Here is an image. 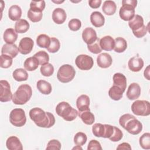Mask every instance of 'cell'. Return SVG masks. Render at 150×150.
Instances as JSON below:
<instances>
[{"instance_id":"cell-1","label":"cell","mask_w":150,"mask_h":150,"mask_svg":"<svg viewBox=\"0 0 150 150\" xmlns=\"http://www.w3.org/2000/svg\"><path fill=\"white\" fill-rule=\"evenodd\" d=\"M29 117L39 127L49 128L55 124V118L53 114L45 112L38 107L33 108L29 111Z\"/></svg>"},{"instance_id":"cell-2","label":"cell","mask_w":150,"mask_h":150,"mask_svg":"<svg viewBox=\"0 0 150 150\" xmlns=\"http://www.w3.org/2000/svg\"><path fill=\"white\" fill-rule=\"evenodd\" d=\"M119 123L123 128L132 135L139 134L142 129V123L134 115L129 114H125L121 116Z\"/></svg>"},{"instance_id":"cell-3","label":"cell","mask_w":150,"mask_h":150,"mask_svg":"<svg viewBox=\"0 0 150 150\" xmlns=\"http://www.w3.org/2000/svg\"><path fill=\"white\" fill-rule=\"evenodd\" d=\"M32 95L31 87L27 84H23L19 86L17 90L13 94L12 100L15 104L23 105L30 100Z\"/></svg>"},{"instance_id":"cell-4","label":"cell","mask_w":150,"mask_h":150,"mask_svg":"<svg viewBox=\"0 0 150 150\" xmlns=\"http://www.w3.org/2000/svg\"><path fill=\"white\" fill-rule=\"evenodd\" d=\"M57 114L67 121H71L76 118L78 111L73 108L68 103L62 101L59 103L56 107Z\"/></svg>"},{"instance_id":"cell-5","label":"cell","mask_w":150,"mask_h":150,"mask_svg":"<svg viewBox=\"0 0 150 150\" xmlns=\"http://www.w3.org/2000/svg\"><path fill=\"white\" fill-rule=\"evenodd\" d=\"M137 4V0H123L122 5L119 11L120 18L125 21H130L135 15V8Z\"/></svg>"},{"instance_id":"cell-6","label":"cell","mask_w":150,"mask_h":150,"mask_svg":"<svg viewBox=\"0 0 150 150\" xmlns=\"http://www.w3.org/2000/svg\"><path fill=\"white\" fill-rule=\"evenodd\" d=\"M76 74L74 67L70 64H63L60 67L57 73V78L59 81L66 83L71 81Z\"/></svg>"},{"instance_id":"cell-7","label":"cell","mask_w":150,"mask_h":150,"mask_svg":"<svg viewBox=\"0 0 150 150\" xmlns=\"http://www.w3.org/2000/svg\"><path fill=\"white\" fill-rule=\"evenodd\" d=\"M132 112L139 116H148L150 114L149 102L146 100H136L131 105Z\"/></svg>"},{"instance_id":"cell-8","label":"cell","mask_w":150,"mask_h":150,"mask_svg":"<svg viewBox=\"0 0 150 150\" xmlns=\"http://www.w3.org/2000/svg\"><path fill=\"white\" fill-rule=\"evenodd\" d=\"M11 123L18 127L23 126L26 122V117L25 111L22 108H15L9 114Z\"/></svg>"},{"instance_id":"cell-9","label":"cell","mask_w":150,"mask_h":150,"mask_svg":"<svg viewBox=\"0 0 150 150\" xmlns=\"http://www.w3.org/2000/svg\"><path fill=\"white\" fill-rule=\"evenodd\" d=\"M77 67L81 70H88L93 67L94 61L91 56L87 54H80L75 60Z\"/></svg>"},{"instance_id":"cell-10","label":"cell","mask_w":150,"mask_h":150,"mask_svg":"<svg viewBox=\"0 0 150 150\" xmlns=\"http://www.w3.org/2000/svg\"><path fill=\"white\" fill-rule=\"evenodd\" d=\"M0 101L1 102H8L12 99V93L11 90L10 84L6 80L0 81Z\"/></svg>"},{"instance_id":"cell-11","label":"cell","mask_w":150,"mask_h":150,"mask_svg":"<svg viewBox=\"0 0 150 150\" xmlns=\"http://www.w3.org/2000/svg\"><path fill=\"white\" fill-rule=\"evenodd\" d=\"M34 45L33 40L28 37L22 38L19 44V52L22 54H28L32 50Z\"/></svg>"},{"instance_id":"cell-12","label":"cell","mask_w":150,"mask_h":150,"mask_svg":"<svg viewBox=\"0 0 150 150\" xmlns=\"http://www.w3.org/2000/svg\"><path fill=\"white\" fill-rule=\"evenodd\" d=\"M82 38L86 44L90 45L94 42L98 38L96 30L92 28L88 27L83 30Z\"/></svg>"},{"instance_id":"cell-13","label":"cell","mask_w":150,"mask_h":150,"mask_svg":"<svg viewBox=\"0 0 150 150\" xmlns=\"http://www.w3.org/2000/svg\"><path fill=\"white\" fill-rule=\"evenodd\" d=\"M141 87L138 83H131L127 90V97L130 100H134L139 97L141 94Z\"/></svg>"},{"instance_id":"cell-14","label":"cell","mask_w":150,"mask_h":150,"mask_svg":"<svg viewBox=\"0 0 150 150\" xmlns=\"http://www.w3.org/2000/svg\"><path fill=\"white\" fill-rule=\"evenodd\" d=\"M144 60L139 57L134 56L131 57L128 63L129 69L134 72L139 71L144 66Z\"/></svg>"},{"instance_id":"cell-15","label":"cell","mask_w":150,"mask_h":150,"mask_svg":"<svg viewBox=\"0 0 150 150\" xmlns=\"http://www.w3.org/2000/svg\"><path fill=\"white\" fill-rule=\"evenodd\" d=\"M112 62V59L110 54L107 53L100 54L97 58V63L98 66L103 69L109 67Z\"/></svg>"},{"instance_id":"cell-16","label":"cell","mask_w":150,"mask_h":150,"mask_svg":"<svg viewBox=\"0 0 150 150\" xmlns=\"http://www.w3.org/2000/svg\"><path fill=\"white\" fill-rule=\"evenodd\" d=\"M90 98L86 94L80 96L76 100V106L79 112L90 110Z\"/></svg>"},{"instance_id":"cell-17","label":"cell","mask_w":150,"mask_h":150,"mask_svg":"<svg viewBox=\"0 0 150 150\" xmlns=\"http://www.w3.org/2000/svg\"><path fill=\"white\" fill-rule=\"evenodd\" d=\"M67 18V15L65 11L60 8H56L52 13V19L56 24L63 23Z\"/></svg>"},{"instance_id":"cell-18","label":"cell","mask_w":150,"mask_h":150,"mask_svg":"<svg viewBox=\"0 0 150 150\" xmlns=\"http://www.w3.org/2000/svg\"><path fill=\"white\" fill-rule=\"evenodd\" d=\"M19 52V49L15 44H5L1 49V54H6L12 58L15 57Z\"/></svg>"},{"instance_id":"cell-19","label":"cell","mask_w":150,"mask_h":150,"mask_svg":"<svg viewBox=\"0 0 150 150\" xmlns=\"http://www.w3.org/2000/svg\"><path fill=\"white\" fill-rule=\"evenodd\" d=\"M6 148L9 150H22L23 146L19 139L15 136L9 137L6 142Z\"/></svg>"},{"instance_id":"cell-20","label":"cell","mask_w":150,"mask_h":150,"mask_svg":"<svg viewBox=\"0 0 150 150\" xmlns=\"http://www.w3.org/2000/svg\"><path fill=\"white\" fill-rule=\"evenodd\" d=\"M90 21L94 26L100 28L104 25L105 18L101 12L94 11L90 15Z\"/></svg>"},{"instance_id":"cell-21","label":"cell","mask_w":150,"mask_h":150,"mask_svg":"<svg viewBox=\"0 0 150 150\" xmlns=\"http://www.w3.org/2000/svg\"><path fill=\"white\" fill-rule=\"evenodd\" d=\"M100 45L102 50L111 51L114 49V39L110 36H105L100 39Z\"/></svg>"},{"instance_id":"cell-22","label":"cell","mask_w":150,"mask_h":150,"mask_svg":"<svg viewBox=\"0 0 150 150\" xmlns=\"http://www.w3.org/2000/svg\"><path fill=\"white\" fill-rule=\"evenodd\" d=\"M113 85H115L125 91L127 87V79L121 73H116L113 76Z\"/></svg>"},{"instance_id":"cell-23","label":"cell","mask_w":150,"mask_h":150,"mask_svg":"<svg viewBox=\"0 0 150 150\" xmlns=\"http://www.w3.org/2000/svg\"><path fill=\"white\" fill-rule=\"evenodd\" d=\"M4 40L7 44H13V43L17 40L18 33L12 28L6 29L3 35Z\"/></svg>"},{"instance_id":"cell-24","label":"cell","mask_w":150,"mask_h":150,"mask_svg":"<svg viewBox=\"0 0 150 150\" xmlns=\"http://www.w3.org/2000/svg\"><path fill=\"white\" fill-rule=\"evenodd\" d=\"M128 25L132 29V32L137 30L143 26L144 19L141 16L139 15H135L130 21H129Z\"/></svg>"},{"instance_id":"cell-25","label":"cell","mask_w":150,"mask_h":150,"mask_svg":"<svg viewBox=\"0 0 150 150\" xmlns=\"http://www.w3.org/2000/svg\"><path fill=\"white\" fill-rule=\"evenodd\" d=\"M22 16V9L20 6L17 5L11 6L8 10V16L9 19L13 21H18L21 19Z\"/></svg>"},{"instance_id":"cell-26","label":"cell","mask_w":150,"mask_h":150,"mask_svg":"<svg viewBox=\"0 0 150 150\" xmlns=\"http://www.w3.org/2000/svg\"><path fill=\"white\" fill-rule=\"evenodd\" d=\"M117 9V6L115 3L113 1H105L102 6V10L103 12L108 16L112 15L115 13Z\"/></svg>"},{"instance_id":"cell-27","label":"cell","mask_w":150,"mask_h":150,"mask_svg":"<svg viewBox=\"0 0 150 150\" xmlns=\"http://www.w3.org/2000/svg\"><path fill=\"white\" fill-rule=\"evenodd\" d=\"M78 115L83 122L86 125H92L95 121L94 115L90 111V110H86L79 112Z\"/></svg>"},{"instance_id":"cell-28","label":"cell","mask_w":150,"mask_h":150,"mask_svg":"<svg viewBox=\"0 0 150 150\" xmlns=\"http://www.w3.org/2000/svg\"><path fill=\"white\" fill-rule=\"evenodd\" d=\"M36 87L38 90L43 94L48 95L49 94L52 90V87L51 84L44 80H39L36 84Z\"/></svg>"},{"instance_id":"cell-29","label":"cell","mask_w":150,"mask_h":150,"mask_svg":"<svg viewBox=\"0 0 150 150\" xmlns=\"http://www.w3.org/2000/svg\"><path fill=\"white\" fill-rule=\"evenodd\" d=\"M39 64L38 60L34 56L27 58L24 62V67L25 69L29 71H34L38 69Z\"/></svg>"},{"instance_id":"cell-30","label":"cell","mask_w":150,"mask_h":150,"mask_svg":"<svg viewBox=\"0 0 150 150\" xmlns=\"http://www.w3.org/2000/svg\"><path fill=\"white\" fill-rule=\"evenodd\" d=\"M127 47V41L121 37H118L114 40V50L117 53H122Z\"/></svg>"},{"instance_id":"cell-31","label":"cell","mask_w":150,"mask_h":150,"mask_svg":"<svg viewBox=\"0 0 150 150\" xmlns=\"http://www.w3.org/2000/svg\"><path fill=\"white\" fill-rule=\"evenodd\" d=\"M124 92V91L121 88L115 85H113L108 91V95L111 99L118 101L122 97Z\"/></svg>"},{"instance_id":"cell-32","label":"cell","mask_w":150,"mask_h":150,"mask_svg":"<svg viewBox=\"0 0 150 150\" xmlns=\"http://www.w3.org/2000/svg\"><path fill=\"white\" fill-rule=\"evenodd\" d=\"M29 29V23L24 19H21L16 22L15 23V30L17 33H23L26 32Z\"/></svg>"},{"instance_id":"cell-33","label":"cell","mask_w":150,"mask_h":150,"mask_svg":"<svg viewBox=\"0 0 150 150\" xmlns=\"http://www.w3.org/2000/svg\"><path fill=\"white\" fill-rule=\"evenodd\" d=\"M12 76L17 81H26L28 78V74L27 71L22 68H18L15 69L13 73Z\"/></svg>"},{"instance_id":"cell-34","label":"cell","mask_w":150,"mask_h":150,"mask_svg":"<svg viewBox=\"0 0 150 150\" xmlns=\"http://www.w3.org/2000/svg\"><path fill=\"white\" fill-rule=\"evenodd\" d=\"M38 46L42 48H47L50 43V38L45 34L39 35L36 39Z\"/></svg>"},{"instance_id":"cell-35","label":"cell","mask_w":150,"mask_h":150,"mask_svg":"<svg viewBox=\"0 0 150 150\" xmlns=\"http://www.w3.org/2000/svg\"><path fill=\"white\" fill-rule=\"evenodd\" d=\"M34 57H35L39 61V64L41 66L45 65L49 63V54L46 52L45 51H39L36 53L34 55Z\"/></svg>"},{"instance_id":"cell-36","label":"cell","mask_w":150,"mask_h":150,"mask_svg":"<svg viewBox=\"0 0 150 150\" xmlns=\"http://www.w3.org/2000/svg\"><path fill=\"white\" fill-rule=\"evenodd\" d=\"M105 127L104 124L96 123L92 127V132L94 136L97 137H103L104 134Z\"/></svg>"},{"instance_id":"cell-37","label":"cell","mask_w":150,"mask_h":150,"mask_svg":"<svg viewBox=\"0 0 150 150\" xmlns=\"http://www.w3.org/2000/svg\"><path fill=\"white\" fill-rule=\"evenodd\" d=\"M139 145L144 149H150V134L149 132L144 133L139 138Z\"/></svg>"},{"instance_id":"cell-38","label":"cell","mask_w":150,"mask_h":150,"mask_svg":"<svg viewBox=\"0 0 150 150\" xmlns=\"http://www.w3.org/2000/svg\"><path fill=\"white\" fill-rule=\"evenodd\" d=\"M87 137L86 134L82 132H79L76 133L74 137V142L76 145L83 146L87 141Z\"/></svg>"},{"instance_id":"cell-39","label":"cell","mask_w":150,"mask_h":150,"mask_svg":"<svg viewBox=\"0 0 150 150\" xmlns=\"http://www.w3.org/2000/svg\"><path fill=\"white\" fill-rule=\"evenodd\" d=\"M45 8V2L43 0L39 1H32L30 2V9L32 11L42 12Z\"/></svg>"},{"instance_id":"cell-40","label":"cell","mask_w":150,"mask_h":150,"mask_svg":"<svg viewBox=\"0 0 150 150\" xmlns=\"http://www.w3.org/2000/svg\"><path fill=\"white\" fill-rule=\"evenodd\" d=\"M40 71L41 74L45 77H49L54 73V67L50 63H47L40 67Z\"/></svg>"},{"instance_id":"cell-41","label":"cell","mask_w":150,"mask_h":150,"mask_svg":"<svg viewBox=\"0 0 150 150\" xmlns=\"http://www.w3.org/2000/svg\"><path fill=\"white\" fill-rule=\"evenodd\" d=\"M60 47V43L59 40L56 38H50V43L49 46L47 48L48 52L50 53H56L57 52Z\"/></svg>"},{"instance_id":"cell-42","label":"cell","mask_w":150,"mask_h":150,"mask_svg":"<svg viewBox=\"0 0 150 150\" xmlns=\"http://www.w3.org/2000/svg\"><path fill=\"white\" fill-rule=\"evenodd\" d=\"M28 17L32 22H38L42 18V12L32 11L30 9L28 12Z\"/></svg>"},{"instance_id":"cell-43","label":"cell","mask_w":150,"mask_h":150,"mask_svg":"<svg viewBox=\"0 0 150 150\" xmlns=\"http://www.w3.org/2000/svg\"><path fill=\"white\" fill-rule=\"evenodd\" d=\"M1 59V67L4 69H7L11 66L12 64V59L11 57L6 55L1 54L0 56Z\"/></svg>"},{"instance_id":"cell-44","label":"cell","mask_w":150,"mask_h":150,"mask_svg":"<svg viewBox=\"0 0 150 150\" xmlns=\"http://www.w3.org/2000/svg\"><path fill=\"white\" fill-rule=\"evenodd\" d=\"M87 48L90 52L94 54H98L101 53L102 49L100 45V39L97 38V40L93 43L87 45Z\"/></svg>"},{"instance_id":"cell-45","label":"cell","mask_w":150,"mask_h":150,"mask_svg":"<svg viewBox=\"0 0 150 150\" xmlns=\"http://www.w3.org/2000/svg\"><path fill=\"white\" fill-rule=\"evenodd\" d=\"M114 129L113 134L111 135V137L109 138V139H110L112 142H118L120 141L122 138V136H123L122 132L120 128H118L115 126H114Z\"/></svg>"},{"instance_id":"cell-46","label":"cell","mask_w":150,"mask_h":150,"mask_svg":"<svg viewBox=\"0 0 150 150\" xmlns=\"http://www.w3.org/2000/svg\"><path fill=\"white\" fill-rule=\"evenodd\" d=\"M68 26L71 30L77 31L81 26V22L78 19H72L69 22Z\"/></svg>"},{"instance_id":"cell-47","label":"cell","mask_w":150,"mask_h":150,"mask_svg":"<svg viewBox=\"0 0 150 150\" xmlns=\"http://www.w3.org/2000/svg\"><path fill=\"white\" fill-rule=\"evenodd\" d=\"M61 148V144L57 139H52L47 143L46 149H56L59 150Z\"/></svg>"},{"instance_id":"cell-48","label":"cell","mask_w":150,"mask_h":150,"mask_svg":"<svg viewBox=\"0 0 150 150\" xmlns=\"http://www.w3.org/2000/svg\"><path fill=\"white\" fill-rule=\"evenodd\" d=\"M147 32H148V28L145 25H144L142 28L138 29L137 30L132 32V33L136 38H141L144 37L145 35H146Z\"/></svg>"},{"instance_id":"cell-49","label":"cell","mask_w":150,"mask_h":150,"mask_svg":"<svg viewBox=\"0 0 150 150\" xmlns=\"http://www.w3.org/2000/svg\"><path fill=\"white\" fill-rule=\"evenodd\" d=\"M87 149L88 150H90V149H97V150H101L102 149V147L101 146L100 143L96 140V139H92L91 140L88 145L87 146Z\"/></svg>"},{"instance_id":"cell-50","label":"cell","mask_w":150,"mask_h":150,"mask_svg":"<svg viewBox=\"0 0 150 150\" xmlns=\"http://www.w3.org/2000/svg\"><path fill=\"white\" fill-rule=\"evenodd\" d=\"M105 127V131H104V134L103 136V138H108L111 137V135L113 134L114 132V126H112L109 124H104Z\"/></svg>"},{"instance_id":"cell-51","label":"cell","mask_w":150,"mask_h":150,"mask_svg":"<svg viewBox=\"0 0 150 150\" xmlns=\"http://www.w3.org/2000/svg\"><path fill=\"white\" fill-rule=\"evenodd\" d=\"M102 1L101 0H90L88 1L89 6L94 9H97L100 7Z\"/></svg>"},{"instance_id":"cell-52","label":"cell","mask_w":150,"mask_h":150,"mask_svg":"<svg viewBox=\"0 0 150 150\" xmlns=\"http://www.w3.org/2000/svg\"><path fill=\"white\" fill-rule=\"evenodd\" d=\"M117 149H131V146L127 142H123L122 144H120L118 145V146L117 147Z\"/></svg>"},{"instance_id":"cell-53","label":"cell","mask_w":150,"mask_h":150,"mask_svg":"<svg viewBox=\"0 0 150 150\" xmlns=\"http://www.w3.org/2000/svg\"><path fill=\"white\" fill-rule=\"evenodd\" d=\"M144 75L145 78H146L148 80H149V66H148L145 69L144 72Z\"/></svg>"},{"instance_id":"cell-54","label":"cell","mask_w":150,"mask_h":150,"mask_svg":"<svg viewBox=\"0 0 150 150\" xmlns=\"http://www.w3.org/2000/svg\"><path fill=\"white\" fill-rule=\"evenodd\" d=\"M82 149V148H81V147H80V146L77 145V146L74 147V148H73V149Z\"/></svg>"},{"instance_id":"cell-55","label":"cell","mask_w":150,"mask_h":150,"mask_svg":"<svg viewBox=\"0 0 150 150\" xmlns=\"http://www.w3.org/2000/svg\"><path fill=\"white\" fill-rule=\"evenodd\" d=\"M52 2H53L54 3H56V4H61V3L63 2L64 1H52Z\"/></svg>"}]
</instances>
